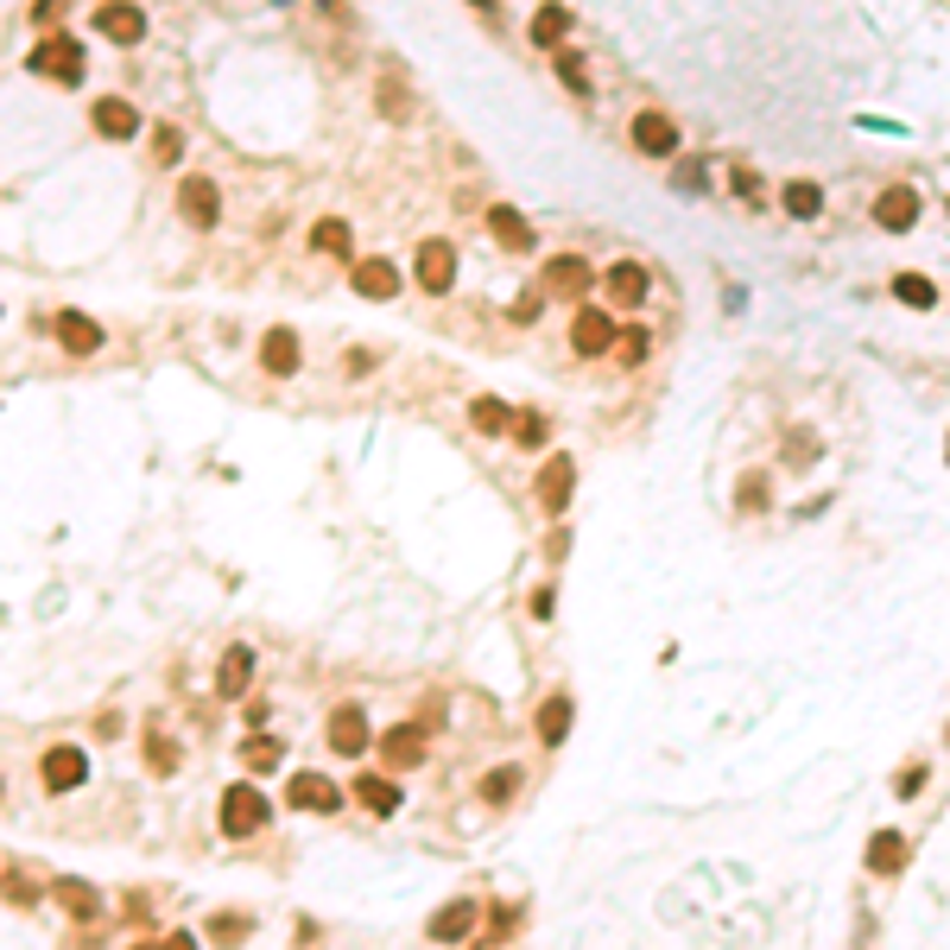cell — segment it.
I'll use <instances>...</instances> for the list:
<instances>
[{
	"instance_id": "1",
	"label": "cell",
	"mask_w": 950,
	"mask_h": 950,
	"mask_svg": "<svg viewBox=\"0 0 950 950\" xmlns=\"http://www.w3.org/2000/svg\"><path fill=\"white\" fill-rule=\"evenodd\" d=\"M26 64H33V76H51L58 89H76V83H83V45H76L71 33H51L45 45H33Z\"/></svg>"
},
{
	"instance_id": "2",
	"label": "cell",
	"mask_w": 950,
	"mask_h": 950,
	"mask_svg": "<svg viewBox=\"0 0 950 950\" xmlns=\"http://www.w3.org/2000/svg\"><path fill=\"white\" fill-rule=\"evenodd\" d=\"M412 273H418V286H425L432 298H443L450 286H457V248H450L443 235L418 241V254H412Z\"/></svg>"
},
{
	"instance_id": "3",
	"label": "cell",
	"mask_w": 950,
	"mask_h": 950,
	"mask_svg": "<svg viewBox=\"0 0 950 950\" xmlns=\"http://www.w3.org/2000/svg\"><path fill=\"white\" fill-rule=\"evenodd\" d=\"M38 779H45V792H76V786L89 779V754H83V748H71V741H58V748H45Z\"/></svg>"
},
{
	"instance_id": "4",
	"label": "cell",
	"mask_w": 950,
	"mask_h": 950,
	"mask_svg": "<svg viewBox=\"0 0 950 950\" xmlns=\"http://www.w3.org/2000/svg\"><path fill=\"white\" fill-rule=\"evenodd\" d=\"M96 33L109 38V45H140V38H147V7H134V0H102V7H96Z\"/></svg>"
},
{
	"instance_id": "5",
	"label": "cell",
	"mask_w": 950,
	"mask_h": 950,
	"mask_svg": "<svg viewBox=\"0 0 950 950\" xmlns=\"http://www.w3.org/2000/svg\"><path fill=\"white\" fill-rule=\"evenodd\" d=\"M260 824H266V799H260L254 786H228L222 792V830L228 837H254Z\"/></svg>"
},
{
	"instance_id": "6",
	"label": "cell",
	"mask_w": 950,
	"mask_h": 950,
	"mask_svg": "<svg viewBox=\"0 0 950 950\" xmlns=\"http://www.w3.org/2000/svg\"><path fill=\"white\" fill-rule=\"evenodd\" d=\"M324 741L342 754V761H355L362 748H374V735H367V716L355 710V703H336L329 710V729H324Z\"/></svg>"
},
{
	"instance_id": "7",
	"label": "cell",
	"mask_w": 950,
	"mask_h": 950,
	"mask_svg": "<svg viewBox=\"0 0 950 950\" xmlns=\"http://www.w3.org/2000/svg\"><path fill=\"white\" fill-rule=\"evenodd\" d=\"M178 216L190 222V228H216L222 222V190L210 178H184L178 184Z\"/></svg>"
},
{
	"instance_id": "8",
	"label": "cell",
	"mask_w": 950,
	"mask_h": 950,
	"mask_svg": "<svg viewBox=\"0 0 950 950\" xmlns=\"http://www.w3.org/2000/svg\"><path fill=\"white\" fill-rule=\"evenodd\" d=\"M634 152H647V159H672V152H678V121L659 114V109L634 114Z\"/></svg>"
},
{
	"instance_id": "9",
	"label": "cell",
	"mask_w": 950,
	"mask_h": 950,
	"mask_svg": "<svg viewBox=\"0 0 950 950\" xmlns=\"http://www.w3.org/2000/svg\"><path fill=\"white\" fill-rule=\"evenodd\" d=\"M918 222V190L913 184H887L875 197V228H887V235H907Z\"/></svg>"
},
{
	"instance_id": "10",
	"label": "cell",
	"mask_w": 950,
	"mask_h": 950,
	"mask_svg": "<svg viewBox=\"0 0 950 950\" xmlns=\"http://www.w3.org/2000/svg\"><path fill=\"white\" fill-rule=\"evenodd\" d=\"M615 336H622V329H615V317L589 304V311H577V324H571V349H577V355H609V349H615Z\"/></svg>"
},
{
	"instance_id": "11",
	"label": "cell",
	"mask_w": 950,
	"mask_h": 950,
	"mask_svg": "<svg viewBox=\"0 0 950 950\" xmlns=\"http://www.w3.org/2000/svg\"><path fill=\"white\" fill-rule=\"evenodd\" d=\"M89 127H96L102 140H134V134H140V109H134L127 96H102V102L89 109Z\"/></svg>"
},
{
	"instance_id": "12",
	"label": "cell",
	"mask_w": 950,
	"mask_h": 950,
	"mask_svg": "<svg viewBox=\"0 0 950 950\" xmlns=\"http://www.w3.org/2000/svg\"><path fill=\"white\" fill-rule=\"evenodd\" d=\"M589 286H596V266H589L584 254H558V260H546V292H558V298H584Z\"/></svg>"
},
{
	"instance_id": "13",
	"label": "cell",
	"mask_w": 950,
	"mask_h": 950,
	"mask_svg": "<svg viewBox=\"0 0 950 950\" xmlns=\"http://www.w3.org/2000/svg\"><path fill=\"white\" fill-rule=\"evenodd\" d=\"M602 286H609V298H615V304H627V311H634V304H647V286H653V273H647L640 260H615Z\"/></svg>"
},
{
	"instance_id": "14",
	"label": "cell",
	"mask_w": 950,
	"mask_h": 950,
	"mask_svg": "<svg viewBox=\"0 0 950 950\" xmlns=\"http://www.w3.org/2000/svg\"><path fill=\"white\" fill-rule=\"evenodd\" d=\"M380 754H387V767H393V773L418 767V761H425V729H418V723L387 729V735H380Z\"/></svg>"
},
{
	"instance_id": "15",
	"label": "cell",
	"mask_w": 950,
	"mask_h": 950,
	"mask_svg": "<svg viewBox=\"0 0 950 950\" xmlns=\"http://www.w3.org/2000/svg\"><path fill=\"white\" fill-rule=\"evenodd\" d=\"M298 362H304V355H298V336H292V329H266V342H260V367H266L273 380H292Z\"/></svg>"
},
{
	"instance_id": "16",
	"label": "cell",
	"mask_w": 950,
	"mask_h": 950,
	"mask_svg": "<svg viewBox=\"0 0 950 950\" xmlns=\"http://www.w3.org/2000/svg\"><path fill=\"white\" fill-rule=\"evenodd\" d=\"M425 932H432V945H463V938L475 932V900H450L443 913H432Z\"/></svg>"
},
{
	"instance_id": "17",
	"label": "cell",
	"mask_w": 950,
	"mask_h": 950,
	"mask_svg": "<svg viewBox=\"0 0 950 950\" xmlns=\"http://www.w3.org/2000/svg\"><path fill=\"white\" fill-rule=\"evenodd\" d=\"M488 228H495V241H501V248H513V254H533V241H539V235H533V222L520 216V210H508V203H495V210H488Z\"/></svg>"
},
{
	"instance_id": "18",
	"label": "cell",
	"mask_w": 950,
	"mask_h": 950,
	"mask_svg": "<svg viewBox=\"0 0 950 950\" xmlns=\"http://www.w3.org/2000/svg\"><path fill=\"white\" fill-rule=\"evenodd\" d=\"M58 342H64L71 355H96V349H102V324L83 317V311H58Z\"/></svg>"
},
{
	"instance_id": "19",
	"label": "cell",
	"mask_w": 950,
	"mask_h": 950,
	"mask_svg": "<svg viewBox=\"0 0 950 950\" xmlns=\"http://www.w3.org/2000/svg\"><path fill=\"white\" fill-rule=\"evenodd\" d=\"M292 804H298V811H342V792L329 786L324 773H298V779H292Z\"/></svg>"
},
{
	"instance_id": "20",
	"label": "cell",
	"mask_w": 950,
	"mask_h": 950,
	"mask_svg": "<svg viewBox=\"0 0 950 950\" xmlns=\"http://www.w3.org/2000/svg\"><path fill=\"white\" fill-rule=\"evenodd\" d=\"M355 292L362 298H393L400 292V266H393V260H355Z\"/></svg>"
},
{
	"instance_id": "21",
	"label": "cell",
	"mask_w": 950,
	"mask_h": 950,
	"mask_svg": "<svg viewBox=\"0 0 950 950\" xmlns=\"http://www.w3.org/2000/svg\"><path fill=\"white\" fill-rule=\"evenodd\" d=\"M248 678H254V647H228L222 665H216V691L241 697V691H248Z\"/></svg>"
},
{
	"instance_id": "22",
	"label": "cell",
	"mask_w": 950,
	"mask_h": 950,
	"mask_svg": "<svg viewBox=\"0 0 950 950\" xmlns=\"http://www.w3.org/2000/svg\"><path fill=\"white\" fill-rule=\"evenodd\" d=\"M571 482H577V463H571V457L546 463V475H539V501H546L551 513H564V501H571Z\"/></svg>"
},
{
	"instance_id": "23",
	"label": "cell",
	"mask_w": 950,
	"mask_h": 950,
	"mask_svg": "<svg viewBox=\"0 0 950 950\" xmlns=\"http://www.w3.org/2000/svg\"><path fill=\"white\" fill-rule=\"evenodd\" d=\"M564 38H571V7H539L533 13V45L539 51H558Z\"/></svg>"
},
{
	"instance_id": "24",
	"label": "cell",
	"mask_w": 950,
	"mask_h": 950,
	"mask_svg": "<svg viewBox=\"0 0 950 950\" xmlns=\"http://www.w3.org/2000/svg\"><path fill=\"white\" fill-rule=\"evenodd\" d=\"M564 735H571V697L558 691V697H546V703H539V741H546V748H558Z\"/></svg>"
},
{
	"instance_id": "25",
	"label": "cell",
	"mask_w": 950,
	"mask_h": 950,
	"mask_svg": "<svg viewBox=\"0 0 950 950\" xmlns=\"http://www.w3.org/2000/svg\"><path fill=\"white\" fill-rule=\"evenodd\" d=\"M868 868H875V875H900V868H907V837H900V830H880L875 849H868Z\"/></svg>"
},
{
	"instance_id": "26",
	"label": "cell",
	"mask_w": 950,
	"mask_h": 950,
	"mask_svg": "<svg viewBox=\"0 0 950 950\" xmlns=\"http://www.w3.org/2000/svg\"><path fill=\"white\" fill-rule=\"evenodd\" d=\"M355 799H362L374 817H393V811H400V792H393V779H355Z\"/></svg>"
},
{
	"instance_id": "27",
	"label": "cell",
	"mask_w": 950,
	"mask_h": 950,
	"mask_svg": "<svg viewBox=\"0 0 950 950\" xmlns=\"http://www.w3.org/2000/svg\"><path fill=\"white\" fill-rule=\"evenodd\" d=\"M470 425H475V432H482V438H501V432H508V425H513L508 400H475V405H470Z\"/></svg>"
},
{
	"instance_id": "28",
	"label": "cell",
	"mask_w": 950,
	"mask_h": 950,
	"mask_svg": "<svg viewBox=\"0 0 950 950\" xmlns=\"http://www.w3.org/2000/svg\"><path fill=\"white\" fill-rule=\"evenodd\" d=\"M817 210H824V190H817V184H811V178H792V184H786V216L811 222V216H817Z\"/></svg>"
},
{
	"instance_id": "29",
	"label": "cell",
	"mask_w": 950,
	"mask_h": 950,
	"mask_svg": "<svg viewBox=\"0 0 950 950\" xmlns=\"http://www.w3.org/2000/svg\"><path fill=\"white\" fill-rule=\"evenodd\" d=\"M311 241L324 248V254H349L355 260V241H349V222H336V216H324L317 228H311Z\"/></svg>"
},
{
	"instance_id": "30",
	"label": "cell",
	"mask_w": 950,
	"mask_h": 950,
	"mask_svg": "<svg viewBox=\"0 0 950 950\" xmlns=\"http://www.w3.org/2000/svg\"><path fill=\"white\" fill-rule=\"evenodd\" d=\"M893 292H900V304H913V311H932V304H938L932 279H918V273H900V279H893Z\"/></svg>"
},
{
	"instance_id": "31",
	"label": "cell",
	"mask_w": 950,
	"mask_h": 950,
	"mask_svg": "<svg viewBox=\"0 0 950 950\" xmlns=\"http://www.w3.org/2000/svg\"><path fill=\"white\" fill-rule=\"evenodd\" d=\"M513 792H520V767H495L488 779H482V799L488 804H508Z\"/></svg>"
},
{
	"instance_id": "32",
	"label": "cell",
	"mask_w": 950,
	"mask_h": 950,
	"mask_svg": "<svg viewBox=\"0 0 950 950\" xmlns=\"http://www.w3.org/2000/svg\"><path fill=\"white\" fill-rule=\"evenodd\" d=\"M558 76H564V89H571V96H589L584 58H577V51H564V45H558Z\"/></svg>"
},
{
	"instance_id": "33",
	"label": "cell",
	"mask_w": 950,
	"mask_h": 950,
	"mask_svg": "<svg viewBox=\"0 0 950 950\" xmlns=\"http://www.w3.org/2000/svg\"><path fill=\"white\" fill-rule=\"evenodd\" d=\"M513 443H520V450H539V443H546V418H539V412H513Z\"/></svg>"
},
{
	"instance_id": "34",
	"label": "cell",
	"mask_w": 950,
	"mask_h": 950,
	"mask_svg": "<svg viewBox=\"0 0 950 950\" xmlns=\"http://www.w3.org/2000/svg\"><path fill=\"white\" fill-rule=\"evenodd\" d=\"M58 900H64V907H71L76 918H89V913H96V893H89L83 880H58Z\"/></svg>"
},
{
	"instance_id": "35",
	"label": "cell",
	"mask_w": 950,
	"mask_h": 950,
	"mask_svg": "<svg viewBox=\"0 0 950 950\" xmlns=\"http://www.w3.org/2000/svg\"><path fill=\"white\" fill-rule=\"evenodd\" d=\"M241 761H248L254 773H273V767H279V741H248V748H241Z\"/></svg>"
},
{
	"instance_id": "36",
	"label": "cell",
	"mask_w": 950,
	"mask_h": 950,
	"mask_svg": "<svg viewBox=\"0 0 950 950\" xmlns=\"http://www.w3.org/2000/svg\"><path fill=\"white\" fill-rule=\"evenodd\" d=\"M152 159H159V165H178V159H184V134H178V127H159V140H152Z\"/></svg>"
},
{
	"instance_id": "37",
	"label": "cell",
	"mask_w": 950,
	"mask_h": 950,
	"mask_svg": "<svg viewBox=\"0 0 950 950\" xmlns=\"http://www.w3.org/2000/svg\"><path fill=\"white\" fill-rule=\"evenodd\" d=\"M615 342H622V362H647V349H653V342H647V329H622Z\"/></svg>"
},
{
	"instance_id": "38",
	"label": "cell",
	"mask_w": 950,
	"mask_h": 950,
	"mask_svg": "<svg viewBox=\"0 0 950 950\" xmlns=\"http://www.w3.org/2000/svg\"><path fill=\"white\" fill-rule=\"evenodd\" d=\"M678 190H685V197L710 190V184H703V159H685V165H678Z\"/></svg>"
},
{
	"instance_id": "39",
	"label": "cell",
	"mask_w": 950,
	"mask_h": 950,
	"mask_svg": "<svg viewBox=\"0 0 950 950\" xmlns=\"http://www.w3.org/2000/svg\"><path fill=\"white\" fill-rule=\"evenodd\" d=\"M405 109H412V102H405L400 89H393V76H387V83H380V114H387V121H400Z\"/></svg>"
},
{
	"instance_id": "40",
	"label": "cell",
	"mask_w": 950,
	"mask_h": 950,
	"mask_svg": "<svg viewBox=\"0 0 950 950\" xmlns=\"http://www.w3.org/2000/svg\"><path fill=\"white\" fill-rule=\"evenodd\" d=\"M147 761H152L159 773H172V767H178V754L165 748V735H152V741H147Z\"/></svg>"
},
{
	"instance_id": "41",
	"label": "cell",
	"mask_w": 950,
	"mask_h": 950,
	"mask_svg": "<svg viewBox=\"0 0 950 950\" xmlns=\"http://www.w3.org/2000/svg\"><path fill=\"white\" fill-rule=\"evenodd\" d=\"M71 13V0H33V20L38 26H51V20H64Z\"/></svg>"
},
{
	"instance_id": "42",
	"label": "cell",
	"mask_w": 950,
	"mask_h": 950,
	"mask_svg": "<svg viewBox=\"0 0 950 950\" xmlns=\"http://www.w3.org/2000/svg\"><path fill=\"white\" fill-rule=\"evenodd\" d=\"M754 501L767 508V482H761V475H748V482H741V508H754Z\"/></svg>"
},
{
	"instance_id": "43",
	"label": "cell",
	"mask_w": 950,
	"mask_h": 950,
	"mask_svg": "<svg viewBox=\"0 0 950 950\" xmlns=\"http://www.w3.org/2000/svg\"><path fill=\"white\" fill-rule=\"evenodd\" d=\"M918 786H925V767H913V773H900V799H913Z\"/></svg>"
},
{
	"instance_id": "44",
	"label": "cell",
	"mask_w": 950,
	"mask_h": 950,
	"mask_svg": "<svg viewBox=\"0 0 950 950\" xmlns=\"http://www.w3.org/2000/svg\"><path fill=\"white\" fill-rule=\"evenodd\" d=\"M470 7H482V13H495V7H501V0H470Z\"/></svg>"
},
{
	"instance_id": "45",
	"label": "cell",
	"mask_w": 950,
	"mask_h": 950,
	"mask_svg": "<svg viewBox=\"0 0 950 950\" xmlns=\"http://www.w3.org/2000/svg\"><path fill=\"white\" fill-rule=\"evenodd\" d=\"M0 792H7V779H0Z\"/></svg>"
}]
</instances>
